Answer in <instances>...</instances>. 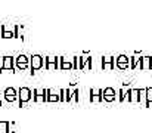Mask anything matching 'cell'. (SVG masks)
Listing matches in <instances>:
<instances>
[{
  "label": "cell",
  "mask_w": 152,
  "mask_h": 133,
  "mask_svg": "<svg viewBox=\"0 0 152 133\" xmlns=\"http://www.w3.org/2000/svg\"><path fill=\"white\" fill-rule=\"evenodd\" d=\"M30 98H31V92H30V89L22 87L21 90H19V99H21V102H27Z\"/></svg>",
  "instance_id": "cell-1"
},
{
  "label": "cell",
  "mask_w": 152,
  "mask_h": 133,
  "mask_svg": "<svg viewBox=\"0 0 152 133\" xmlns=\"http://www.w3.org/2000/svg\"><path fill=\"white\" fill-rule=\"evenodd\" d=\"M40 67H42V59H40L39 56H34V58H33V68L37 70V68H40Z\"/></svg>",
  "instance_id": "cell-2"
},
{
  "label": "cell",
  "mask_w": 152,
  "mask_h": 133,
  "mask_svg": "<svg viewBox=\"0 0 152 133\" xmlns=\"http://www.w3.org/2000/svg\"><path fill=\"white\" fill-rule=\"evenodd\" d=\"M6 99L7 101H13L15 99V90L13 89H7L6 90Z\"/></svg>",
  "instance_id": "cell-3"
},
{
  "label": "cell",
  "mask_w": 152,
  "mask_h": 133,
  "mask_svg": "<svg viewBox=\"0 0 152 133\" xmlns=\"http://www.w3.org/2000/svg\"><path fill=\"white\" fill-rule=\"evenodd\" d=\"M105 98H106L108 101H111V99H114V90H111V89H108V90L105 92Z\"/></svg>",
  "instance_id": "cell-4"
},
{
  "label": "cell",
  "mask_w": 152,
  "mask_h": 133,
  "mask_svg": "<svg viewBox=\"0 0 152 133\" xmlns=\"http://www.w3.org/2000/svg\"><path fill=\"white\" fill-rule=\"evenodd\" d=\"M18 65H19L21 68H24V67L27 65V62H25V58H24V56H21V58H19V61H18Z\"/></svg>",
  "instance_id": "cell-5"
},
{
  "label": "cell",
  "mask_w": 152,
  "mask_h": 133,
  "mask_svg": "<svg viewBox=\"0 0 152 133\" xmlns=\"http://www.w3.org/2000/svg\"><path fill=\"white\" fill-rule=\"evenodd\" d=\"M0 130L1 132H6L7 130V123H0Z\"/></svg>",
  "instance_id": "cell-6"
},
{
  "label": "cell",
  "mask_w": 152,
  "mask_h": 133,
  "mask_svg": "<svg viewBox=\"0 0 152 133\" xmlns=\"http://www.w3.org/2000/svg\"><path fill=\"white\" fill-rule=\"evenodd\" d=\"M4 67H6V68H9V67H10V58H6V62H4Z\"/></svg>",
  "instance_id": "cell-7"
},
{
  "label": "cell",
  "mask_w": 152,
  "mask_h": 133,
  "mask_svg": "<svg viewBox=\"0 0 152 133\" xmlns=\"http://www.w3.org/2000/svg\"><path fill=\"white\" fill-rule=\"evenodd\" d=\"M132 99H133V101L137 99V93H136V92H132Z\"/></svg>",
  "instance_id": "cell-8"
},
{
  "label": "cell",
  "mask_w": 152,
  "mask_h": 133,
  "mask_svg": "<svg viewBox=\"0 0 152 133\" xmlns=\"http://www.w3.org/2000/svg\"><path fill=\"white\" fill-rule=\"evenodd\" d=\"M148 99H149V101H152V89H149V90H148Z\"/></svg>",
  "instance_id": "cell-9"
}]
</instances>
